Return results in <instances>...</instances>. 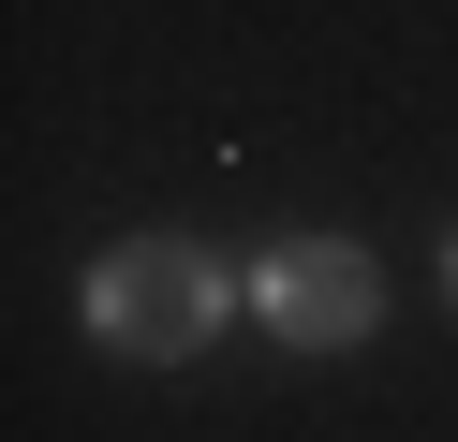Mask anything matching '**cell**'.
<instances>
[{"mask_svg":"<svg viewBox=\"0 0 458 442\" xmlns=\"http://www.w3.org/2000/svg\"><path fill=\"white\" fill-rule=\"evenodd\" d=\"M251 310H267L281 354H355L369 324H385V265H369L355 236H281V251L251 265Z\"/></svg>","mask_w":458,"mask_h":442,"instance_id":"7a4b0ae2","label":"cell"},{"mask_svg":"<svg viewBox=\"0 0 458 442\" xmlns=\"http://www.w3.org/2000/svg\"><path fill=\"white\" fill-rule=\"evenodd\" d=\"M444 310H458V236H444Z\"/></svg>","mask_w":458,"mask_h":442,"instance_id":"3957f363","label":"cell"},{"mask_svg":"<svg viewBox=\"0 0 458 442\" xmlns=\"http://www.w3.org/2000/svg\"><path fill=\"white\" fill-rule=\"evenodd\" d=\"M74 310H89V339L119 354V369H192V354L222 339V310H237V280H222L192 236H119Z\"/></svg>","mask_w":458,"mask_h":442,"instance_id":"6da1fadb","label":"cell"}]
</instances>
